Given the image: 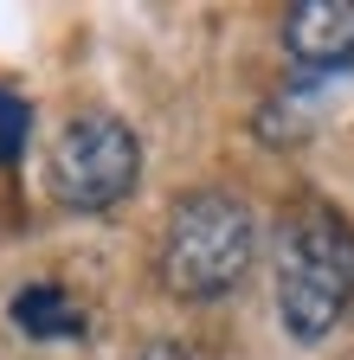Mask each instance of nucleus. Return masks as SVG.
Segmentation results:
<instances>
[{
	"label": "nucleus",
	"instance_id": "nucleus-1",
	"mask_svg": "<svg viewBox=\"0 0 354 360\" xmlns=\"http://www.w3.org/2000/svg\"><path fill=\"white\" fill-rule=\"evenodd\" d=\"M354 315V225L329 200H303L277 225V322L316 347Z\"/></svg>",
	"mask_w": 354,
	"mask_h": 360
},
{
	"label": "nucleus",
	"instance_id": "nucleus-2",
	"mask_svg": "<svg viewBox=\"0 0 354 360\" xmlns=\"http://www.w3.org/2000/svg\"><path fill=\"white\" fill-rule=\"evenodd\" d=\"M258 219L226 187H194L167 206L161 225V283L181 302H219L251 277Z\"/></svg>",
	"mask_w": 354,
	"mask_h": 360
},
{
	"label": "nucleus",
	"instance_id": "nucleus-3",
	"mask_svg": "<svg viewBox=\"0 0 354 360\" xmlns=\"http://www.w3.org/2000/svg\"><path fill=\"white\" fill-rule=\"evenodd\" d=\"M142 180V142L122 116H103V110H84L58 129L52 142V161H46V187L58 206L71 212H110L136 193Z\"/></svg>",
	"mask_w": 354,
	"mask_h": 360
},
{
	"label": "nucleus",
	"instance_id": "nucleus-4",
	"mask_svg": "<svg viewBox=\"0 0 354 360\" xmlns=\"http://www.w3.org/2000/svg\"><path fill=\"white\" fill-rule=\"evenodd\" d=\"M284 52L303 77H335L354 65V0H296L284 13Z\"/></svg>",
	"mask_w": 354,
	"mask_h": 360
},
{
	"label": "nucleus",
	"instance_id": "nucleus-5",
	"mask_svg": "<svg viewBox=\"0 0 354 360\" xmlns=\"http://www.w3.org/2000/svg\"><path fill=\"white\" fill-rule=\"evenodd\" d=\"M13 328L32 341H71V335H84V309L58 283H26L13 296Z\"/></svg>",
	"mask_w": 354,
	"mask_h": 360
},
{
	"label": "nucleus",
	"instance_id": "nucleus-6",
	"mask_svg": "<svg viewBox=\"0 0 354 360\" xmlns=\"http://www.w3.org/2000/svg\"><path fill=\"white\" fill-rule=\"evenodd\" d=\"M26 135H32V103L20 97V90L0 84V161H20Z\"/></svg>",
	"mask_w": 354,
	"mask_h": 360
},
{
	"label": "nucleus",
	"instance_id": "nucleus-7",
	"mask_svg": "<svg viewBox=\"0 0 354 360\" xmlns=\"http://www.w3.org/2000/svg\"><path fill=\"white\" fill-rule=\"evenodd\" d=\"M142 360H213L206 347H194V341H148L142 347Z\"/></svg>",
	"mask_w": 354,
	"mask_h": 360
}]
</instances>
